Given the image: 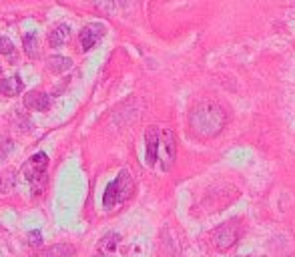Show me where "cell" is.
<instances>
[{
  "label": "cell",
  "mask_w": 295,
  "mask_h": 257,
  "mask_svg": "<svg viewBox=\"0 0 295 257\" xmlns=\"http://www.w3.org/2000/svg\"><path fill=\"white\" fill-rule=\"evenodd\" d=\"M225 123H227L225 111L213 100L199 102L189 117V125L193 129V133L201 139H211V137L219 135L223 131Z\"/></svg>",
  "instance_id": "6da1fadb"
},
{
  "label": "cell",
  "mask_w": 295,
  "mask_h": 257,
  "mask_svg": "<svg viewBox=\"0 0 295 257\" xmlns=\"http://www.w3.org/2000/svg\"><path fill=\"white\" fill-rule=\"evenodd\" d=\"M119 241H121V235H119V233H107V235L101 239V243H98V251H101L103 255H111V253L117 249Z\"/></svg>",
  "instance_id": "4fadbf2b"
},
{
  "label": "cell",
  "mask_w": 295,
  "mask_h": 257,
  "mask_svg": "<svg viewBox=\"0 0 295 257\" xmlns=\"http://www.w3.org/2000/svg\"><path fill=\"white\" fill-rule=\"evenodd\" d=\"M46 167H48V157L44 153H36L28 159V163L24 165V179L30 183L34 195H38L44 185H46Z\"/></svg>",
  "instance_id": "3957f363"
},
{
  "label": "cell",
  "mask_w": 295,
  "mask_h": 257,
  "mask_svg": "<svg viewBox=\"0 0 295 257\" xmlns=\"http://www.w3.org/2000/svg\"><path fill=\"white\" fill-rule=\"evenodd\" d=\"M16 179H14V173H6V175H0V193H8L12 187H14Z\"/></svg>",
  "instance_id": "9a60e30c"
},
{
  "label": "cell",
  "mask_w": 295,
  "mask_h": 257,
  "mask_svg": "<svg viewBox=\"0 0 295 257\" xmlns=\"http://www.w3.org/2000/svg\"><path fill=\"white\" fill-rule=\"evenodd\" d=\"M145 143H147V165L153 167L159 159V145H161V135L157 127H149L145 133Z\"/></svg>",
  "instance_id": "8992f818"
},
{
  "label": "cell",
  "mask_w": 295,
  "mask_h": 257,
  "mask_svg": "<svg viewBox=\"0 0 295 257\" xmlns=\"http://www.w3.org/2000/svg\"><path fill=\"white\" fill-rule=\"evenodd\" d=\"M103 34H105V26H103V24H98V22L86 24V26L80 30V34H78L82 50H90L98 40L103 38Z\"/></svg>",
  "instance_id": "52a82bcc"
},
{
  "label": "cell",
  "mask_w": 295,
  "mask_h": 257,
  "mask_svg": "<svg viewBox=\"0 0 295 257\" xmlns=\"http://www.w3.org/2000/svg\"><path fill=\"white\" fill-rule=\"evenodd\" d=\"M239 239V225L237 223H225L215 231V245L219 251H227L229 247L235 245Z\"/></svg>",
  "instance_id": "5b68a950"
},
{
  "label": "cell",
  "mask_w": 295,
  "mask_h": 257,
  "mask_svg": "<svg viewBox=\"0 0 295 257\" xmlns=\"http://www.w3.org/2000/svg\"><path fill=\"white\" fill-rule=\"evenodd\" d=\"M10 53H14V44L6 36H0V55H10Z\"/></svg>",
  "instance_id": "2e32d148"
},
{
  "label": "cell",
  "mask_w": 295,
  "mask_h": 257,
  "mask_svg": "<svg viewBox=\"0 0 295 257\" xmlns=\"http://www.w3.org/2000/svg\"><path fill=\"white\" fill-rule=\"evenodd\" d=\"M0 73H2V69H0Z\"/></svg>",
  "instance_id": "ac0fdd59"
},
{
  "label": "cell",
  "mask_w": 295,
  "mask_h": 257,
  "mask_svg": "<svg viewBox=\"0 0 295 257\" xmlns=\"http://www.w3.org/2000/svg\"><path fill=\"white\" fill-rule=\"evenodd\" d=\"M28 241H30V245H40V243H42L40 231H30V233H28Z\"/></svg>",
  "instance_id": "e0dca14e"
},
{
  "label": "cell",
  "mask_w": 295,
  "mask_h": 257,
  "mask_svg": "<svg viewBox=\"0 0 295 257\" xmlns=\"http://www.w3.org/2000/svg\"><path fill=\"white\" fill-rule=\"evenodd\" d=\"M73 67V61L67 59V57H51L48 59V71L55 73V75H61V73H67L69 69Z\"/></svg>",
  "instance_id": "7c38bea8"
},
{
  "label": "cell",
  "mask_w": 295,
  "mask_h": 257,
  "mask_svg": "<svg viewBox=\"0 0 295 257\" xmlns=\"http://www.w3.org/2000/svg\"><path fill=\"white\" fill-rule=\"evenodd\" d=\"M22 88H24V85H22L20 77H8L4 81H0V92L6 96H16L22 92Z\"/></svg>",
  "instance_id": "8fae6325"
},
{
  "label": "cell",
  "mask_w": 295,
  "mask_h": 257,
  "mask_svg": "<svg viewBox=\"0 0 295 257\" xmlns=\"http://www.w3.org/2000/svg\"><path fill=\"white\" fill-rule=\"evenodd\" d=\"M24 105L28 109H32V111L44 113V111L51 109V96H48L46 92H40V90H32V92H28L24 96Z\"/></svg>",
  "instance_id": "ba28073f"
},
{
  "label": "cell",
  "mask_w": 295,
  "mask_h": 257,
  "mask_svg": "<svg viewBox=\"0 0 295 257\" xmlns=\"http://www.w3.org/2000/svg\"><path fill=\"white\" fill-rule=\"evenodd\" d=\"M133 191H135V183H133V177H131V173L129 171H121L119 173V177L113 181V183H109V187L105 189V197H103V205H105V209L107 211H111L115 205H119V203H125V201H129L131 199V195H133Z\"/></svg>",
  "instance_id": "7a4b0ae2"
},
{
  "label": "cell",
  "mask_w": 295,
  "mask_h": 257,
  "mask_svg": "<svg viewBox=\"0 0 295 257\" xmlns=\"http://www.w3.org/2000/svg\"><path fill=\"white\" fill-rule=\"evenodd\" d=\"M69 38H71V28H69L67 24H59V26H55L53 32L48 34V42H51V46H55V48L67 44Z\"/></svg>",
  "instance_id": "30bf717a"
},
{
  "label": "cell",
  "mask_w": 295,
  "mask_h": 257,
  "mask_svg": "<svg viewBox=\"0 0 295 257\" xmlns=\"http://www.w3.org/2000/svg\"><path fill=\"white\" fill-rule=\"evenodd\" d=\"M159 151H161V169L163 171H169L175 163V157H177V145H175V135L171 129H165L161 133V145H159Z\"/></svg>",
  "instance_id": "277c9868"
},
{
  "label": "cell",
  "mask_w": 295,
  "mask_h": 257,
  "mask_svg": "<svg viewBox=\"0 0 295 257\" xmlns=\"http://www.w3.org/2000/svg\"><path fill=\"white\" fill-rule=\"evenodd\" d=\"M74 247L71 243H59V245H51L46 247L44 251H38L34 253L32 257H73L74 255Z\"/></svg>",
  "instance_id": "9c48e42d"
},
{
  "label": "cell",
  "mask_w": 295,
  "mask_h": 257,
  "mask_svg": "<svg viewBox=\"0 0 295 257\" xmlns=\"http://www.w3.org/2000/svg\"><path fill=\"white\" fill-rule=\"evenodd\" d=\"M24 53L30 59H36L38 57V42H36V36L34 34H24Z\"/></svg>",
  "instance_id": "5bb4252c"
}]
</instances>
